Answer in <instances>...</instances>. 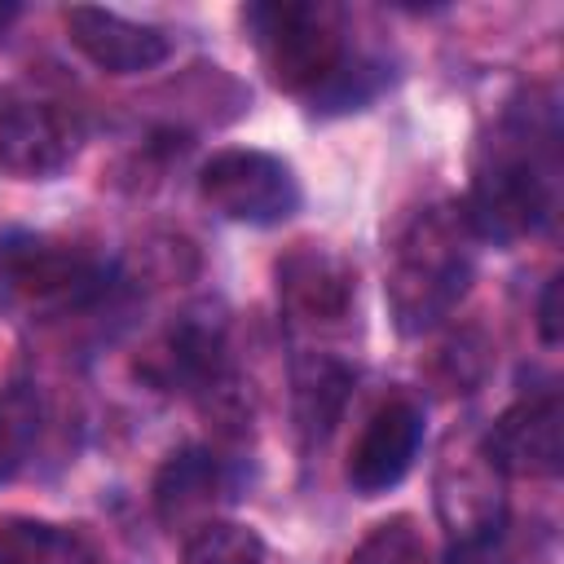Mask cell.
<instances>
[{"label":"cell","instance_id":"22","mask_svg":"<svg viewBox=\"0 0 564 564\" xmlns=\"http://www.w3.org/2000/svg\"><path fill=\"white\" fill-rule=\"evenodd\" d=\"M18 13H22V4H18V0H0V35L18 22Z\"/></svg>","mask_w":564,"mask_h":564},{"label":"cell","instance_id":"5","mask_svg":"<svg viewBox=\"0 0 564 564\" xmlns=\"http://www.w3.org/2000/svg\"><path fill=\"white\" fill-rule=\"evenodd\" d=\"M198 198L238 225H282L300 212L304 189L300 176L286 159L269 154V150H216L203 167H198Z\"/></svg>","mask_w":564,"mask_h":564},{"label":"cell","instance_id":"1","mask_svg":"<svg viewBox=\"0 0 564 564\" xmlns=\"http://www.w3.org/2000/svg\"><path fill=\"white\" fill-rule=\"evenodd\" d=\"M560 203V110L546 88L520 93L485 141L463 216L476 242L511 247L542 234Z\"/></svg>","mask_w":564,"mask_h":564},{"label":"cell","instance_id":"13","mask_svg":"<svg viewBox=\"0 0 564 564\" xmlns=\"http://www.w3.org/2000/svg\"><path fill=\"white\" fill-rule=\"evenodd\" d=\"M62 22H66L70 48L84 53L106 75H141V70H154L172 57V35L163 26L123 18L115 9L70 4L62 13Z\"/></svg>","mask_w":564,"mask_h":564},{"label":"cell","instance_id":"14","mask_svg":"<svg viewBox=\"0 0 564 564\" xmlns=\"http://www.w3.org/2000/svg\"><path fill=\"white\" fill-rule=\"evenodd\" d=\"M352 383H357L352 366L330 352H300L291 361V410L304 445H322L335 432L352 397Z\"/></svg>","mask_w":564,"mask_h":564},{"label":"cell","instance_id":"9","mask_svg":"<svg viewBox=\"0 0 564 564\" xmlns=\"http://www.w3.org/2000/svg\"><path fill=\"white\" fill-rule=\"evenodd\" d=\"M273 286L286 322L317 330V326H339L348 317L357 295V273L339 251L317 242H295L278 256Z\"/></svg>","mask_w":564,"mask_h":564},{"label":"cell","instance_id":"15","mask_svg":"<svg viewBox=\"0 0 564 564\" xmlns=\"http://www.w3.org/2000/svg\"><path fill=\"white\" fill-rule=\"evenodd\" d=\"M0 564H93V551L75 529L18 516L0 524Z\"/></svg>","mask_w":564,"mask_h":564},{"label":"cell","instance_id":"12","mask_svg":"<svg viewBox=\"0 0 564 564\" xmlns=\"http://www.w3.org/2000/svg\"><path fill=\"white\" fill-rule=\"evenodd\" d=\"M419 449H423V405L410 397H392L357 432L344 476L361 498H379L405 480Z\"/></svg>","mask_w":564,"mask_h":564},{"label":"cell","instance_id":"3","mask_svg":"<svg viewBox=\"0 0 564 564\" xmlns=\"http://www.w3.org/2000/svg\"><path fill=\"white\" fill-rule=\"evenodd\" d=\"M242 26L256 40V53L282 93L313 97L335 66L348 57L344 44V18L335 4L317 0H269V4H247Z\"/></svg>","mask_w":564,"mask_h":564},{"label":"cell","instance_id":"6","mask_svg":"<svg viewBox=\"0 0 564 564\" xmlns=\"http://www.w3.org/2000/svg\"><path fill=\"white\" fill-rule=\"evenodd\" d=\"M485 463L498 476L520 480H551L564 467V405L555 388L524 392L511 401L476 441Z\"/></svg>","mask_w":564,"mask_h":564},{"label":"cell","instance_id":"8","mask_svg":"<svg viewBox=\"0 0 564 564\" xmlns=\"http://www.w3.org/2000/svg\"><path fill=\"white\" fill-rule=\"evenodd\" d=\"M137 375L150 379L154 388H181L189 397H207L220 383L238 379L234 361H229V344H225V322L194 308L181 322H172L137 361Z\"/></svg>","mask_w":564,"mask_h":564},{"label":"cell","instance_id":"7","mask_svg":"<svg viewBox=\"0 0 564 564\" xmlns=\"http://www.w3.org/2000/svg\"><path fill=\"white\" fill-rule=\"evenodd\" d=\"M436 516L449 538V551H471L485 542H498L507 533V494L502 476L485 463V454L471 445L449 449L436 467Z\"/></svg>","mask_w":564,"mask_h":564},{"label":"cell","instance_id":"2","mask_svg":"<svg viewBox=\"0 0 564 564\" xmlns=\"http://www.w3.org/2000/svg\"><path fill=\"white\" fill-rule=\"evenodd\" d=\"M476 238L467 229L463 203H432L414 212L388 247L383 300L401 335L436 330L471 291Z\"/></svg>","mask_w":564,"mask_h":564},{"label":"cell","instance_id":"21","mask_svg":"<svg viewBox=\"0 0 564 564\" xmlns=\"http://www.w3.org/2000/svg\"><path fill=\"white\" fill-rule=\"evenodd\" d=\"M560 291H564V278L560 273H551L546 278V286H542V295H538V335H542V344H560V335H564V317H560Z\"/></svg>","mask_w":564,"mask_h":564},{"label":"cell","instance_id":"11","mask_svg":"<svg viewBox=\"0 0 564 564\" xmlns=\"http://www.w3.org/2000/svg\"><path fill=\"white\" fill-rule=\"evenodd\" d=\"M234 498H238L234 467L207 445H185V449L167 454V463L159 467L154 489H150L154 516L167 533H194L198 524L216 520L220 507Z\"/></svg>","mask_w":564,"mask_h":564},{"label":"cell","instance_id":"4","mask_svg":"<svg viewBox=\"0 0 564 564\" xmlns=\"http://www.w3.org/2000/svg\"><path fill=\"white\" fill-rule=\"evenodd\" d=\"M0 291L31 308H79L106 291V264L53 234L0 238Z\"/></svg>","mask_w":564,"mask_h":564},{"label":"cell","instance_id":"19","mask_svg":"<svg viewBox=\"0 0 564 564\" xmlns=\"http://www.w3.org/2000/svg\"><path fill=\"white\" fill-rule=\"evenodd\" d=\"M383 84H388L383 62L361 57V53H348V57L335 66V75H330L308 101H313L317 115H348V110H361L366 101H375Z\"/></svg>","mask_w":564,"mask_h":564},{"label":"cell","instance_id":"18","mask_svg":"<svg viewBox=\"0 0 564 564\" xmlns=\"http://www.w3.org/2000/svg\"><path fill=\"white\" fill-rule=\"evenodd\" d=\"M344 564H432V542H427L419 516L397 511V516L370 524Z\"/></svg>","mask_w":564,"mask_h":564},{"label":"cell","instance_id":"17","mask_svg":"<svg viewBox=\"0 0 564 564\" xmlns=\"http://www.w3.org/2000/svg\"><path fill=\"white\" fill-rule=\"evenodd\" d=\"M489 352H494V344L485 339V330L467 326V330L449 335L445 344H436V352L427 357V379L436 383V392L463 397L489 375Z\"/></svg>","mask_w":564,"mask_h":564},{"label":"cell","instance_id":"16","mask_svg":"<svg viewBox=\"0 0 564 564\" xmlns=\"http://www.w3.org/2000/svg\"><path fill=\"white\" fill-rule=\"evenodd\" d=\"M264 560H269L264 538L251 524L225 520V516L185 533V546H181V564H264Z\"/></svg>","mask_w":564,"mask_h":564},{"label":"cell","instance_id":"10","mask_svg":"<svg viewBox=\"0 0 564 564\" xmlns=\"http://www.w3.org/2000/svg\"><path fill=\"white\" fill-rule=\"evenodd\" d=\"M79 123L53 101H4L0 106V172L9 181H53L79 154Z\"/></svg>","mask_w":564,"mask_h":564},{"label":"cell","instance_id":"20","mask_svg":"<svg viewBox=\"0 0 564 564\" xmlns=\"http://www.w3.org/2000/svg\"><path fill=\"white\" fill-rule=\"evenodd\" d=\"M40 432V401L26 383L0 388V480H9Z\"/></svg>","mask_w":564,"mask_h":564}]
</instances>
